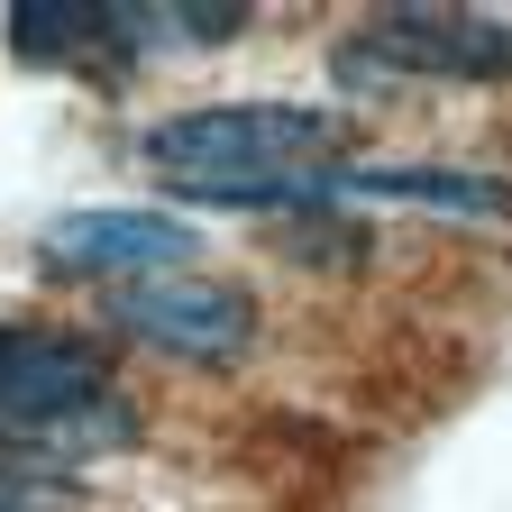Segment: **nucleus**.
<instances>
[{
  "instance_id": "obj_8",
  "label": "nucleus",
  "mask_w": 512,
  "mask_h": 512,
  "mask_svg": "<svg viewBox=\"0 0 512 512\" xmlns=\"http://www.w3.org/2000/svg\"><path fill=\"white\" fill-rule=\"evenodd\" d=\"M284 247H302V256H366V229H348V220H320V211H302V220L284 229Z\"/></svg>"
},
{
  "instance_id": "obj_6",
  "label": "nucleus",
  "mask_w": 512,
  "mask_h": 512,
  "mask_svg": "<svg viewBox=\"0 0 512 512\" xmlns=\"http://www.w3.org/2000/svg\"><path fill=\"white\" fill-rule=\"evenodd\" d=\"M330 192H366V202H421L448 220H503L512 183L485 165H448V156H403V165H339Z\"/></svg>"
},
{
  "instance_id": "obj_3",
  "label": "nucleus",
  "mask_w": 512,
  "mask_h": 512,
  "mask_svg": "<svg viewBox=\"0 0 512 512\" xmlns=\"http://www.w3.org/2000/svg\"><path fill=\"white\" fill-rule=\"evenodd\" d=\"M366 55L384 64V83H503L512 74V19H485V10H375L366 28Z\"/></svg>"
},
{
  "instance_id": "obj_7",
  "label": "nucleus",
  "mask_w": 512,
  "mask_h": 512,
  "mask_svg": "<svg viewBox=\"0 0 512 512\" xmlns=\"http://www.w3.org/2000/svg\"><path fill=\"white\" fill-rule=\"evenodd\" d=\"M10 55H28V64H101V74H119L128 64V46H119V28H110V0H19L10 10Z\"/></svg>"
},
{
  "instance_id": "obj_2",
  "label": "nucleus",
  "mask_w": 512,
  "mask_h": 512,
  "mask_svg": "<svg viewBox=\"0 0 512 512\" xmlns=\"http://www.w3.org/2000/svg\"><path fill=\"white\" fill-rule=\"evenodd\" d=\"M0 430H19L37 458H101L138 430V412L110 394L101 348L37 320H0Z\"/></svg>"
},
{
  "instance_id": "obj_1",
  "label": "nucleus",
  "mask_w": 512,
  "mask_h": 512,
  "mask_svg": "<svg viewBox=\"0 0 512 512\" xmlns=\"http://www.w3.org/2000/svg\"><path fill=\"white\" fill-rule=\"evenodd\" d=\"M339 147H348V119L311 110V101H202V110L147 119V138H138V156L174 192L220 202V211H311V202H330Z\"/></svg>"
},
{
  "instance_id": "obj_4",
  "label": "nucleus",
  "mask_w": 512,
  "mask_h": 512,
  "mask_svg": "<svg viewBox=\"0 0 512 512\" xmlns=\"http://www.w3.org/2000/svg\"><path fill=\"white\" fill-rule=\"evenodd\" d=\"M110 320L128 339H147L165 357H192V366H220L247 348L256 330V311L238 284H202V275H138V284H119L110 293Z\"/></svg>"
},
{
  "instance_id": "obj_5",
  "label": "nucleus",
  "mask_w": 512,
  "mask_h": 512,
  "mask_svg": "<svg viewBox=\"0 0 512 512\" xmlns=\"http://www.w3.org/2000/svg\"><path fill=\"white\" fill-rule=\"evenodd\" d=\"M46 256L55 266H83V275H119V284H138V275H183V256H192V229L174 211H64L46 229Z\"/></svg>"
}]
</instances>
